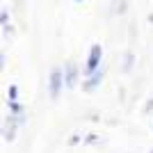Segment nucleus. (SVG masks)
I'll list each match as a JSON object with an SVG mask.
<instances>
[{
	"instance_id": "obj_5",
	"label": "nucleus",
	"mask_w": 153,
	"mask_h": 153,
	"mask_svg": "<svg viewBox=\"0 0 153 153\" xmlns=\"http://www.w3.org/2000/svg\"><path fill=\"white\" fill-rule=\"evenodd\" d=\"M101 80H103V69H98V71L94 73V76H89V80H87V82L82 85V89H85V91H91V89H96V87L101 85Z\"/></svg>"
},
{
	"instance_id": "obj_4",
	"label": "nucleus",
	"mask_w": 153,
	"mask_h": 153,
	"mask_svg": "<svg viewBox=\"0 0 153 153\" xmlns=\"http://www.w3.org/2000/svg\"><path fill=\"white\" fill-rule=\"evenodd\" d=\"M76 82H78V66L76 62H66V66H64V85L73 89Z\"/></svg>"
},
{
	"instance_id": "obj_3",
	"label": "nucleus",
	"mask_w": 153,
	"mask_h": 153,
	"mask_svg": "<svg viewBox=\"0 0 153 153\" xmlns=\"http://www.w3.org/2000/svg\"><path fill=\"white\" fill-rule=\"evenodd\" d=\"M19 119L14 114H7L5 119V128H2V133H5V140L7 142H14V137H16V130H19Z\"/></svg>"
},
{
	"instance_id": "obj_8",
	"label": "nucleus",
	"mask_w": 153,
	"mask_h": 153,
	"mask_svg": "<svg viewBox=\"0 0 153 153\" xmlns=\"http://www.w3.org/2000/svg\"><path fill=\"white\" fill-rule=\"evenodd\" d=\"M7 98H9V103L19 101V87H16V85H9V96H7Z\"/></svg>"
},
{
	"instance_id": "obj_11",
	"label": "nucleus",
	"mask_w": 153,
	"mask_h": 153,
	"mask_svg": "<svg viewBox=\"0 0 153 153\" xmlns=\"http://www.w3.org/2000/svg\"><path fill=\"white\" fill-rule=\"evenodd\" d=\"M151 153H153V151H151Z\"/></svg>"
},
{
	"instance_id": "obj_2",
	"label": "nucleus",
	"mask_w": 153,
	"mask_h": 153,
	"mask_svg": "<svg viewBox=\"0 0 153 153\" xmlns=\"http://www.w3.org/2000/svg\"><path fill=\"white\" fill-rule=\"evenodd\" d=\"M101 57H103V48L101 44H94L89 48V55H87V64H85V73L87 76H94L98 66H101Z\"/></svg>"
},
{
	"instance_id": "obj_10",
	"label": "nucleus",
	"mask_w": 153,
	"mask_h": 153,
	"mask_svg": "<svg viewBox=\"0 0 153 153\" xmlns=\"http://www.w3.org/2000/svg\"><path fill=\"white\" fill-rule=\"evenodd\" d=\"M76 2H82V0H76Z\"/></svg>"
},
{
	"instance_id": "obj_1",
	"label": "nucleus",
	"mask_w": 153,
	"mask_h": 153,
	"mask_svg": "<svg viewBox=\"0 0 153 153\" xmlns=\"http://www.w3.org/2000/svg\"><path fill=\"white\" fill-rule=\"evenodd\" d=\"M62 85H64V71L62 69H51V78H48V91H51V98L57 101L59 94H62Z\"/></svg>"
},
{
	"instance_id": "obj_6",
	"label": "nucleus",
	"mask_w": 153,
	"mask_h": 153,
	"mask_svg": "<svg viewBox=\"0 0 153 153\" xmlns=\"http://www.w3.org/2000/svg\"><path fill=\"white\" fill-rule=\"evenodd\" d=\"M7 105H9V112L23 123V119H25V117H23V105H21V103H7Z\"/></svg>"
},
{
	"instance_id": "obj_9",
	"label": "nucleus",
	"mask_w": 153,
	"mask_h": 153,
	"mask_svg": "<svg viewBox=\"0 0 153 153\" xmlns=\"http://www.w3.org/2000/svg\"><path fill=\"white\" fill-rule=\"evenodd\" d=\"M78 142H80V137H78V135H73V137H69V144H78Z\"/></svg>"
},
{
	"instance_id": "obj_7",
	"label": "nucleus",
	"mask_w": 153,
	"mask_h": 153,
	"mask_svg": "<svg viewBox=\"0 0 153 153\" xmlns=\"http://www.w3.org/2000/svg\"><path fill=\"white\" fill-rule=\"evenodd\" d=\"M133 64H135V57H133V53H126V55H123V64H121L123 73H128V71L133 69Z\"/></svg>"
}]
</instances>
